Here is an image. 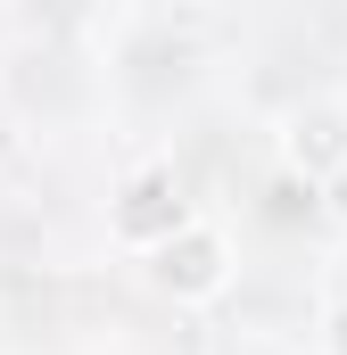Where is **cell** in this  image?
<instances>
[{"label": "cell", "instance_id": "obj_4", "mask_svg": "<svg viewBox=\"0 0 347 355\" xmlns=\"http://www.w3.org/2000/svg\"><path fill=\"white\" fill-rule=\"evenodd\" d=\"M314 347H323V355H347V297H331V306H323V331H314Z\"/></svg>", "mask_w": 347, "mask_h": 355}, {"label": "cell", "instance_id": "obj_1", "mask_svg": "<svg viewBox=\"0 0 347 355\" xmlns=\"http://www.w3.org/2000/svg\"><path fill=\"white\" fill-rule=\"evenodd\" d=\"M149 272H158V289H166L174 306H215V297L232 289V272H240V257H232V232H223V223L190 215V223L174 232L166 248L149 257Z\"/></svg>", "mask_w": 347, "mask_h": 355}, {"label": "cell", "instance_id": "obj_3", "mask_svg": "<svg viewBox=\"0 0 347 355\" xmlns=\"http://www.w3.org/2000/svg\"><path fill=\"white\" fill-rule=\"evenodd\" d=\"M182 223H190V207H182L174 166H141V174L116 190V207H108V240L116 248H141V257H158Z\"/></svg>", "mask_w": 347, "mask_h": 355}, {"label": "cell", "instance_id": "obj_2", "mask_svg": "<svg viewBox=\"0 0 347 355\" xmlns=\"http://www.w3.org/2000/svg\"><path fill=\"white\" fill-rule=\"evenodd\" d=\"M281 174L306 182V190H331V182H347V99H298L289 116H281Z\"/></svg>", "mask_w": 347, "mask_h": 355}]
</instances>
